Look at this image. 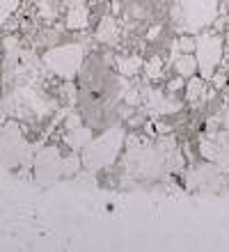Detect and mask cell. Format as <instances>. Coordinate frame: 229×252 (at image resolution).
I'll list each match as a JSON object with an SVG mask.
<instances>
[{
	"mask_svg": "<svg viewBox=\"0 0 229 252\" xmlns=\"http://www.w3.org/2000/svg\"><path fill=\"white\" fill-rule=\"evenodd\" d=\"M225 126H227V128H229V113H227V120H225Z\"/></svg>",
	"mask_w": 229,
	"mask_h": 252,
	"instance_id": "7402d4cb",
	"label": "cell"
},
{
	"mask_svg": "<svg viewBox=\"0 0 229 252\" xmlns=\"http://www.w3.org/2000/svg\"><path fill=\"white\" fill-rule=\"evenodd\" d=\"M85 58V46L83 44H65V46H55L44 53V64L51 69L55 76L65 80H71L80 71Z\"/></svg>",
	"mask_w": 229,
	"mask_h": 252,
	"instance_id": "277c9868",
	"label": "cell"
},
{
	"mask_svg": "<svg viewBox=\"0 0 229 252\" xmlns=\"http://www.w3.org/2000/svg\"><path fill=\"white\" fill-rule=\"evenodd\" d=\"M197 46V39H193L188 32H183V37H179L174 48H172V58H177L179 53H193Z\"/></svg>",
	"mask_w": 229,
	"mask_h": 252,
	"instance_id": "2e32d148",
	"label": "cell"
},
{
	"mask_svg": "<svg viewBox=\"0 0 229 252\" xmlns=\"http://www.w3.org/2000/svg\"><path fill=\"white\" fill-rule=\"evenodd\" d=\"M144 71H147V78L149 80L158 78V76L163 73V60H161L158 55H154L149 62H144Z\"/></svg>",
	"mask_w": 229,
	"mask_h": 252,
	"instance_id": "ac0fdd59",
	"label": "cell"
},
{
	"mask_svg": "<svg viewBox=\"0 0 229 252\" xmlns=\"http://www.w3.org/2000/svg\"><path fill=\"white\" fill-rule=\"evenodd\" d=\"M158 32H161V28H158V26H156V28H151V30H149V39H154V37H156Z\"/></svg>",
	"mask_w": 229,
	"mask_h": 252,
	"instance_id": "44dd1931",
	"label": "cell"
},
{
	"mask_svg": "<svg viewBox=\"0 0 229 252\" xmlns=\"http://www.w3.org/2000/svg\"><path fill=\"white\" fill-rule=\"evenodd\" d=\"M87 19H90V12H87L85 2L76 0V2L69 7V12H66V28H71V30L85 28L87 26Z\"/></svg>",
	"mask_w": 229,
	"mask_h": 252,
	"instance_id": "8fae6325",
	"label": "cell"
},
{
	"mask_svg": "<svg viewBox=\"0 0 229 252\" xmlns=\"http://www.w3.org/2000/svg\"><path fill=\"white\" fill-rule=\"evenodd\" d=\"M97 39L101 44H108V46H115L119 41V26L115 23L112 16H103L101 23H98V30H97Z\"/></svg>",
	"mask_w": 229,
	"mask_h": 252,
	"instance_id": "30bf717a",
	"label": "cell"
},
{
	"mask_svg": "<svg viewBox=\"0 0 229 252\" xmlns=\"http://www.w3.org/2000/svg\"><path fill=\"white\" fill-rule=\"evenodd\" d=\"M218 16V0H174L172 21L181 32H199Z\"/></svg>",
	"mask_w": 229,
	"mask_h": 252,
	"instance_id": "7a4b0ae2",
	"label": "cell"
},
{
	"mask_svg": "<svg viewBox=\"0 0 229 252\" xmlns=\"http://www.w3.org/2000/svg\"><path fill=\"white\" fill-rule=\"evenodd\" d=\"M211 83H213L216 90H223V87L227 85V76H225V73H213V76H211Z\"/></svg>",
	"mask_w": 229,
	"mask_h": 252,
	"instance_id": "d6986e66",
	"label": "cell"
},
{
	"mask_svg": "<svg viewBox=\"0 0 229 252\" xmlns=\"http://www.w3.org/2000/svg\"><path fill=\"white\" fill-rule=\"evenodd\" d=\"M66 142L71 145L73 152H78L83 147L90 142V128H83V124H76V126H69V135H66Z\"/></svg>",
	"mask_w": 229,
	"mask_h": 252,
	"instance_id": "4fadbf2b",
	"label": "cell"
},
{
	"mask_svg": "<svg viewBox=\"0 0 229 252\" xmlns=\"http://www.w3.org/2000/svg\"><path fill=\"white\" fill-rule=\"evenodd\" d=\"M174 152H177V145L172 140H163L158 145L133 142L126 156V170L137 179H158L167 167H172L170 158Z\"/></svg>",
	"mask_w": 229,
	"mask_h": 252,
	"instance_id": "6da1fadb",
	"label": "cell"
},
{
	"mask_svg": "<svg viewBox=\"0 0 229 252\" xmlns=\"http://www.w3.org/2000/svg\"><path fill=\"white\" fill-rule=\"evenodd\" d=\"M170 92H174V90H179V87H181V78H174V80H170Z\"/></svg>",
	"mask_w": 229,
	"mask_h": 252,
	"instance_id": "ffe728a7",
	"label": "cell"
},
{
	"mask_svg": "<svg viewBox=\"0 0 229 252\" xmlns=\"http://www.w3.org/2000/svg\"><path fill=\"white\" fill-rule=\"evenodd\" d=\"M202 154L216 165L229 170V133H213L202 138Z\"/></svg>",
	"mask_w": 229,
	"mask_h": 252,
	"instance_id": "52a82bcc",
	"label": "cell"
},
{
	"mask_svg": "<svg viewBox=\"0 0 229 252\" xmlns=\"http://www.w3.org/2000/svg\"><path fill=\"white\" fill-rule=\"evenodd\" d=\"M144 96H147V106H149V113L156 115V117H163V115H167V113H174V110H179V103H170V101L165 99L161 92L147 90V92H144Z\"/></svg>",
	"mask_w": 229,
	"mask_h": 252,
	"instance_id": "9c48e42d",
	"label": "cell"
},
{
	"mask_svg": "<svg viewBox=\"0 0 229 252\" xmlns=\"http://www.w3.org/2000/svg\"><path fill=\"white\" fill-rule=\"evenodd\" d=\"M206 96V83L204 78H193L188 80V85H186V99L188 101H199Z\"/></svg>",
	"mask_w": 229,
	"mask_h": 252,
	"instance_id": "9a60e30c",
	"label": "cell"
},
{
	"mask_svg": "<svg viewBox=\"0 0 229 252\" xmlns=\"http://www.w3.org/2000/svg\"><path fill=\"white\" fill-rule=\"evenodd\" d=\"M122 140H124L122 128H110L101 138L90 140L85 145V152H83V165L87 170H101V167H108L110 163H115Z\"/></svg>",
	"mask_w": 229,
	"mask_h": 252,
	"instance_id": "3957f363",
	"label": "cell"
},
{
	"mask_svg": "<svg viewBox=\"0 0 229 252\" xmlns=\"http://www.w3.org/2000/svg\"><path fill=\"white\" fill-rule=\"evenodd\" d=\"M34 172H37L41 184H51V181H55L58 177H62V174L66 172V160L62 158V154H60L58 149H53V147L41 149V152L37 154Z\"/></svg>",
	"mask_w": 229,
	"mask_h": 252,
	"instance_id": "8992f818",
	"label": "cell"
},
{
	"mask_svg": "<svg viewBox=\"0 0 229 252\" xmlns=\"http://www.w3.org/2000/svg\"><path fill=\"white\" fill-rule=\"evenodd\" d=\"M195 58L197 66L202 73L204 80H211V76L216 73V66L223 60V37L220 34H211L204 32L197 37V46H195Z\"/></svg>",
	"mask_w": 229,
	"mask_h": 252,
	"instance_id": "5b68a950",
	"label": "cell"
},
{
	"mask_svg": "<svg viewBox=\"0 0 229 252\" xmlns=\"http://www.w3.org/2000/svg\"><path fill=\"white\" fill-rule=\"evenodd\" d=\"M174 69L181 78H193L195 71H199V66H197V58L193 53H179L174 58Z\"/></svg>",
	"mask_w": 229,
	"mask_h": 252,
	"instance_id": "7c38bea8",
	"label": "cell"
},
{
	"mask_svg": "<svg viewBox=\"0 0 229 252\" xmlns=\"http://www.w3.org/2000/svg\"><path fill=\"white\" fill-rule=\"evenodd\" d=\"M21 0H0V28L7 23V19L16 12V7H19Z\"/></svg>",
	"mask_w": 229,
	"mask_h": 252,
	"instance_id": "e0dca14e",
	"label": "cell"
},
{
	"mask_svg": "<svg viewBox=\"0 0 229 252\" xmlns=\"http://www.w3.org/2000/svg\"><path fill=\"white\" fill-rule=\"evenodd\" d=\"M142 66H144V62H142V58H137V55H126V58H119L117 60V71H119V76H124V78L135 76Z\"/></svg>",
	"mask_w": 229,
	"mask_h": 252,
	"instance_id": "5bb4252c",
	"label": "cell"
},
{
	"mask_svg": "<svg viewBox=\"0 0 229 252\" xmlns=\"http://www.w3.org/2000/svg\"><path fill=\"white\" fill-rule=\"evenodd\" d=\"M190 186L197 190H213L216 186H220V170L218 167H199L190 177Z\"/></svg>",
	"mask_w": 229,
	"mask_h": 252,
	"instance_id": "ba28073f",
	"label": "cell"
}]
</instances>
